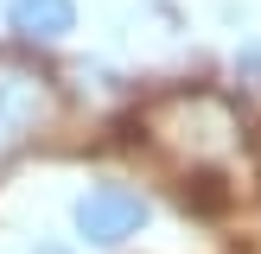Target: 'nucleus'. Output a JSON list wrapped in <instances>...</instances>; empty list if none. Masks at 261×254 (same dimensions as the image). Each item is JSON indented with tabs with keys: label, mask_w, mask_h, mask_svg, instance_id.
<instances>
[{
	"label": "nucleus",
	"mask_w": 261,
	"mask_h": 254,
	"mask_svg": "<svg viewBox=\"0 0 261 254\" xmlns=\"http://www.w3.org/2000/svg\"><path fill=\"white\" fill-rule=\"evenodd\" d=\"M147 216H153L147 190L121 184V178H96V184H83V190L70 197V229H76V241L96 248V254L127 248V241L147 229Z\"/></svg>",
	"instance_id": "f257e3e1"
},
{
	"label": "nucleus",
	"mask_w": 261,
	"mask_h": 254,
	"mask_svg": "<svg viewBox=\"0 0 261 254\" xmlns=\"http://www.w3.org/2000/svg\"><path fill=\"white\" fill-rule=\"evenodd\" d=\"M58 114V96H51V76L32 70V64H0V159L19 152L38 127Z\"/></svg>",
	"instance_id": "f03ea898"
},
{
	"label": "nucleus",
	"mask_w": 261,
	"mask_h": 254,
	"mask_svg": "<svg viewBox=\"0 0 261 254\" xmlns=\"http://www.w3.org/2000/svg\"><path fill=\"white\" fill-rule=\"evenodd\" d=\"M76 0H0V25L13 32V45H25V51H58V45H70V32H76Z\"/></svg>",
	"instance_id": "7ed1b4c3"
},
{
	"label": "nucleus",
	"mask_w": 261,
	"mask_h": 254,
	"mask_svg": "<svg viewBox=\"0 0 261 254\" xmlns=\"http://www.w3.org/2000/svg\"><path fill=\"white\" fill-rule=\"evenodd\" d=\"M236 76H242V83H261V45H242L236 51Z\"/></svg>",
	"instance_id": "20e7f679"
},
{
	"label": "nucleus",
	"mask_w": 261,
	"mask_h": 254,
	"mask_svg": "<svg viewBox=\"0 0 261 254\" xmlns=\"http://www.w3.org/2000/svg\"><path fill=\"white\" fill-rule=\"evenodd\" d=\"M32 254H70V248H58V241H32Z\"/></svg>",
	"instance_id": "39448f33"
}]
</instances>
